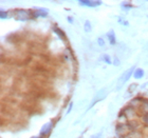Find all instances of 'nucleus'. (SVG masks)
Listing matches in <instances>:
<instances>
[{
	"instance_id": "obj_1",
	"label": "nucleus",
	"mask_w": 148,
	"mask_h": 138,
	"mask_svg": "<svg viewBox=\"0 0 148 138\" xmlns=\"http://www.w3.org/2000/svg\"><path fill=\"white\" fill-rule=\"evenodd\" d=\"M16 19L20 20V21H25L30 18V16L32 15V11H27V10H16Z\"/></svg>"
},
{
	"instance_id": "obj_2",
	"label": "nucleus",
	"mask_w": 148,
	"mask_h": 138,
	"mask_svg": "<svg viewBox=\"0 0 148 138\" xmlns=\"http://www.w3.org/2000/svg\"><path fill=\"white\" fill-rule=\"evenodd\" d=\"M53 124H54V122L53 121H49V122L45 123L42 126V128L40 129V133H39V136H48L51 133V131H52L53 129Z\"/></svg>"
},
{
	"instance_id": "obj_3",
	"label": "nucleus",
	"mask_w": 148,
	"mask_h": 138,
	"mask_svg": "<svg viewBox=\"0 0 148 138\" xmlns=\"http://www.w3.org/2000/svg\"><path fill=\"white\" fill-rule=\"evenodd\" d=\"M133 74H134V67H131L129 70H127L125 73H123V75H122V76H121V78H120V82L121 83L126 82L127 80L129 79Z\"/></svg>"
},
{
	"instance_id": "obj_4",
	"label": "nucleus",
	"mask_w": 148,
	"mask_h": 138,
	"mask_svg": "<svg viewBox=\"0 0 148 138\" xmlns=\"http://www.w3.org/2000/svg\"><path fill=\"white\" fill-rule=\"evenodd\" d=\"M32 15L34 16L35 18H37V17H43L45 18L48 16V11L45 9H36L32 12Z\"/></svg>"
},
{
	"instance_id": "obj_5",
	"label": "nucleus",
	"mask_w": 148,
	"mask_h": 138,
	"mask_svg": "<svg viewBox=\"0 0 148 138\" xmlns=\"http://www.w3.org/2000/svg\"><path fill=\"white\" fill-rule=\"evenodd\" d=\"M107 37H108V40L110 41V43L112 46H114L116 43V38H115V34H114V31L111 30L107 33Z\"/></svg>"
},
{
	"instance_id": "obj_6",
	"label": "nucleus",
	"mask_w": 148,
	"mask_h": 138,
	"mask_svg": "<svg viewBox=\"0 0 148 138\" xmlns=\"http://www.w3.org/2000/svg\"><path fill=\"white\" fill-rule=\"evenodd\" d=\"M143 76H144V71H143L142 69H136V70L134 71L133 77H134L136 79H141Z\"/></svg>"
},
{
	"instance_id": "obj_7",
	"label": "nucleus",
	"mask_w": 148,
	"mask_h": 138,
	"mask_svg": "<svg viewBox=\"0 0 148 138\" xmlns=\"http://www.w3.org/2000/svg\"><path fill=\"white\" fill-rule=\"evenodd\" d=\"M54 32H55V34L57 35V36L60 37L62 39H65V38H66L65 33H64V32H62V30H60V29L57 28V27H55V28H54Z\"/></svg>"
},
{
	"instance_id": "obj_8",
	"label": "nucleus",
	"mask_w": 148,
	"mask_h": 138,
	"mask_svg": "<svg viewBox=\"0 0 148 138\" xmlns=\"http://www.w3.org/2000/svg\"><path fill=\"white\" fill-rule=\"evenodd\" d=\"M84 30H85V32H86V33H90V32H91V30H92V27H91V22H90L89 20H86V21H85Z\"/></svg>"
},
{
	"instance_id": "obj_9",
	"label": "nucleus",
	"mask_w": 148,
	"mask_h": 138,
	"mask_svg": "<svg viewBox=\"0 0 148 138\" xmlns=\"http://www.w3.org/2000/svg\"><path fill=\"white\" fill-rule=\"evenodd\" d=\"M80 5H87V6H91L92 7V1H87V0H80L78 2Z\"/></svg>"
},
{
	"instance_id": "obj_10",
	"label": "nucleus",
	"mask_w": 148,
	"mask_h": 138,
	"mask_svg": "<svg viewBox=\"0 0 148 138\" xmlns=\"http://www.w3.org/2000/svg\"><path fill=\"white\" fill-rule=\"evenodd\" d=\"M103 60H104L106 63H108V65H111V63H112V61H111V59H110V56L107 55V54L103 55Z\"/></svg>"
},
{
	"instance_id": "obj_11",
	"label": "nucleus",
	"mask_w": 148,
	"mask_h": 138,
	"mask_svg": "<svg viewBox=\"0 0 148 138\" xmlns=\"http://www.w3.org/2000/svg\"><path fill=\"white\" fill-rule=\"evenodd\" d=\"M131 7H132V5H131L130 3H128V2L122 3V9L123 10H130Z\"/></svg>"
},
{
	"instance_id": "obj_12",
	"label": "nucleus",
	"mask_w": 148,
	"mask_h": 138,
	"mask_svg": "<svg viewBox=\"0 0 148 138\" xmlns=\"http://www.w3.org/2000/svg\"><path fill=\"white\" fill-rule=\"evenodd\" d=\"M97 44H99V46H105V41H104V39H103V38H97Z\"/></svg>"
},
{
	"instance_id": "obj_13",
	"label": "nucleus",
	"mask_w": 148,
	"mask_h": 138,
	"mask_svg": "<svg viewBox=\"0 0 148 138\" xmlns=\"http://www.w3.org/2000/svg\"><path fill=\"white\" fill-rule=\"evenodd\" d=\"M0 17H1V19L8 18V13L4 12V11H1V13H0Z\"/></svg>"
},
{
	"instance_id": "obj_14",
	"label": "nucleus",
	"mask_w": 148,
	"mask_h": 138,
	"mask_svg": "<svg viewBox=\"0 0 148 138\" xmlns=\"http://www.w3.org/2000/svg\"><path fill=\"white\" fill-rule=\"evenodd\" d=\"M143 121H144V122H145L146 124L148 126V113L145 114V115L143 116Z\"/></svg>"
},
{
	"instance_id": "obj_15",
	"label": "nucleus",
	"mask_w": 148,
	"mask_h": 138,
	"mask_svg": "<svg viewBox=\"0 0 148 138\" xmlns=\"http://www.w3.org/2000/svg\"><path fill=\"white\" fill-rule=\"evenodd\" d=\"M90 138H102V133H96L95 135L91 136Z\"/></svg>"
},
{
	"instance_id": "obj_16",
	"label": "nucleus",
	"mask_w": 148,
	"mask_h": 138,
	"mask_svg": "<svg viewBox=\"0 0 148 138\" xmlns=\"http://www.w3.org/2000/svg\"><path fill=\"white\" fill-rule=\"evenodd\" d=\"M72 107H73V102H70V104H69V107H68V111H67V114H69L70 112H71Z\"/></svg>"
},
{
	"instance_id": "obj_17",
	"label": "nucleus",
	"mask_w": 148,
	"mask_h": 138,
	"mask_svg": "<svg viewBox=\"0 0 148 138\" xmlns=\"http://www.w3.org/2000/svg\"><path fill=\"white\" fill-rule=\"evenodd\" d=\"M114 65H120V60H119V58H116V57H115V59H114V62H113Z\"/></svg>"
},
{
	"instance_id": "obj_18",
	"label": "nucleus",
	"mask_w": 148,
	"mask_h": 138,
	"mask_svg": "<svg viewBox=\"0 0 148 138\" xmlns=\"http://www.w3.org/2000/svg\"><path fill=\"white\" fill-rule=\"evenodd\" d=\"M143 102H144V104H145V109L146 110H148V101L147 100H144Z\"/></svg>"
},
{
	"instance_id": "obj_19",
	"label": "nucleus",
	"mask_w": 148,
	"mask_h": 138,
	"mask_svg": "<svg viewBox=\"0 0 148 138\" xmlns=\"http://www.w3.org/2000/svg\"><path fill=\"white\" fill-rule=\"evenodd\" d=\"M68 21L70 22V23H72V22H73V18H72V17H68Z\"/></svg>"
},
{
	"instance_id": "obj_20",
	"label": "nucleus",
	"mask_w": 148,
	"mask_h": 138,
	"mask_svg": "<svg viewBox=\"0 0 148 138\" xmlns=\"http://www.w3.org/2000/svg\"><path fill=\"white\" fill-rule=\"evenodd\" d=\"M123 24H124V25H127V27L129 25V24H128V21H124V22H123Z\"/></svg>"
},
{
	"instance_id": "obj_21",
	"label": "nucleus",
	"mask_w": 148,
	"mask_h": 138,
	"mask_svg": "<svg viewBox=\"0 0 148 138\" xmlns=\"http://www.w3.org/2000/svg\"><path fill=\"white\" fill-rule=\"evenodd\" d=\"M33 138H42V136H38V137H33Z\"/></svg>"
}]
</instances>
